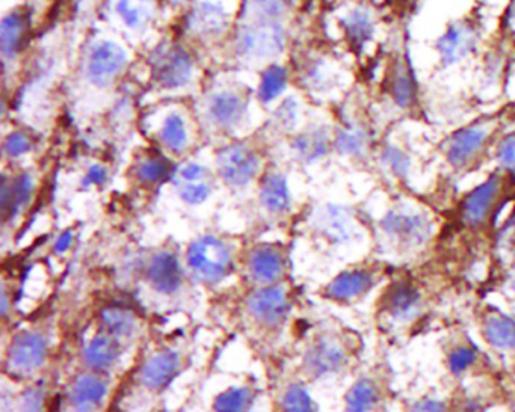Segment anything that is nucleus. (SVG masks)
I'll return each mask as SVG.
<instances>
[{
	"label": "nucleus",
	"mask_w": 515,
	"mask_h": 412,
	"mask_svg": "<svg viewBox=\"0 0 515 412\" xmlns=\"http://www.w3.org/2000/svg\"><path fill=\"white\" fill-rule=\"evenodd\" d=\"M106 393L108 385L100 376L94 373L81 375L71 385V408L75 409V412H94L102 405Z\"/></svg>",
	"instance_id": "b1692460"
},
{
	"label": "nucleus",
	"mask_w": 515,
	"mask_h": 412,
	"mask_svg": "<svg viewBox=\"0 0 515 412\" xmlns=\"http://www.w3.org/2000/svg\"><path fill=\"white\" fill-rule=\"evenodd\" d=\"M186 262L197 280L215 284L223 281L232 271V251L224 240L207 234L191 243Z\"/></svg>",
	"instance_id": "7ed1b4c3"
},
{
	"label": "nucleus",
	"mask_w": 515,
	"mask_h": 412,
	"mask_svg": "<svg viewBox=\"0 0 515 412\" xmlns=\"http://www.w3.org/2000/svg\"><path fill=\"white\" fill-rule=\"evenodd\" d=\"M512 114L515 115V103H514V105H512Z\"/></svg>",
	"instance_id": "13d9d810"
},
{
	"label": "nucleus",
	"mask_w": 515,
	"mask_h": 412,
	"mask_svg": "<svg viewBox=\"0 0 515 412\" xmlns=\"http://www.w3.org/2000/svg\"><path fill=\"white\" fill-rule=\"evenodd\" d=\"M275 120H277L278 126L283 129L289 130L295 126L298 120V103L297 100L286 99L281 103L280 108L275 111Z\"/></svg>",
	"instance_id": "49530a36"
},
{
	"label": "nucleus",
	"mask_w": 515,
	"mask_h": 412,
	"mask_svg": "<svg viewBox=\"0 0 515 412\" xmlns=\"http://www.w3.org/2000/svg\"><path fill=\"white\" fill-rule=\"evenodd\" d=\"M248 269L254 280L266 286H272L283 277V254L272 245L257 246L248 260Z\"/></svg>",
	"instance_id": "5701e85b"
},
{
	"label": "nucleus",
	"mask_w": 515,
	"mask_h": 412,
	"mask_svg": "<svg viewBox=\"0 0 515 412\" xmlns=\"http://www.w3.org/2000/svg\"><path fill=\"white\" fill-rule=\"evenodd\" d=\"M349 363L348 346L331 334L316 337L303 358L307 375L315 379L328 378L342 372Z\"/></svg>",
	"instance_id": "0eeeda50"
},
{
	"label": "nucleus",
	"mask_w": 515,
	"mask_h": 412,
	"mask_svg": "<svg viewBox=\"0 0 515 412\" xmlns=\"http://www.w3.org/2000/svg\"><path fill=\"white\" fill-rule=\"evenodd\" d=\"M407 412H454L452 406L445 400L437 397L425 396L414 400L407 408Z\"/></svg>",
	"instance_id": "de8ad7c7"
},
{
	"label": "nucleus",
	"mask_w": 515,
	"mask_h": 412,
	"mask_svg": "<svg viewBox=\"0 0 515 412\" xmlns=\"http://www.w3.org/2000/svg\"><path fill=\"white\" fill-rule=\"evenodd\" d=\"M218 174L232 188L247 186L259 173V156L244 144H232L219 151L216 157Z\"/></svg>",
	"instance_id": "1a4fd4ad"
},
{
	"label": "nucleus",
	"mask_w": 515,
	"mask_h": 412,
	"mask_svg": "<svg viewBox=\"0 0 515 412\" xmlns=\"http://www.w3.org/2000/svg\"><path fill=\"white\" fill-rule=\"evenodd\" d=\"M496 246L503 256L508 257L509 263L515 262V210L500 227L496 236Z\"/></svg>",
	"instance_id": "37998d69"
},
{
	"label": "nucleus",
	"mask_w": 515,
	"mask_h": 412,
	"mask_svg": "<svg viewBox=\"0 0 515 412\" xmlns=\"http://www.w3.org/2000/svg\"><path fill=\"white\" fill-rule=\"evenodd\" d=\"M343 34H345L346 43L349 47L360 52L367 44L374 40L375 32H377V23H375L374 14L369 8L357 7L349 11L342 22Z\"/></svg>",
	"instance_id": "4be33fe9"
},
{
	"label": "nucleus",
	"mask_w": 515,
	"mask_h": 412,
	"mask_svg": "<svg viewBox=\"0 0 515 412\" xmlns=\"http://www.w3.org/2000/svg\"><path fill=\"white\" fill-rule=\"evenodd\" d=\"M371 144V132L358 121H348L339 127L333 141L337 153L352 159H364L371 150Z\"/></svg>",
	"instance_id": "cd10ccee"
},
{
	"label": "nucleus",
	"mask_w": 515,
	"mask_h": 412,
	"mask_svg": "<svg viewBox=\"0 0 515 412\" xmlns=\"http://www.w3.org/2000/svg\"><path fill=\"white\" fill-rule=\"evenodd\" d=\"M387 90L398 108L408 111L419 102V84L407 55L393 58L387 74Z\"/></svg>",
	"instance_id": "ddd939ff"
},
{
	"label": "nucleus",
	"mask_w": 515,
	"mask_h": 412,
	"mask_svg": "<svg viewBox=\"0 0 515 412\" xmlns=\"http://www.w3.org/2000/svg\"><path fill=\"white\" fill-rule=\"evenodd\" d=\"M383 385L377 378L363 376L345 394L346 412H377L383 403Z\"/></svg>",
	"instance_id": "a878e982"
},
{
	"label": "nucleus",
	"mask_w": 515,
	"mask_h": 412,
	"mask_svg": "<svg viewBox=\"0 0 515 412\" xmlns=\"http://www.w3.org/2000/svg\"><path fill=\"white\" fill-rule=\"evenodd\" d=\"M108 182V171L103 168L102 165H93L88 170L87 176L82 180V186L84 188H90V186H103Z\"/></svg>",
	"instance_id": "8fccbe9b"
},
{
	"label": "nucleus",
	"mask_w": 515,
	"mask_h": 412,
	"mask_svg": "<svg viewBox=\"0 0 515 412\" xmlns=\"http://www.w3.org/2000/svg\"><path fill=\"white\" fill-rule=\"evenodd\" d=\"M380 228L390 246L402 254L423 250L435 231L434 221L428 213L404 204L387 210L380 219Z\"/></svg>",
	"instance_id": "f257e3e1"
},
{
	"label": "nucleus",
	"mask_w": 515,
	"mask_h": 412,
	"mask_svg": "<svg viewBox=\"0 0 515 412\" xmlns=\"http://www.w3.org/2000/svg\"><path fill=\"white\" fill-rule=\"evenodd\" d=\"M115 11H117L120 19L123 20L124 25L130 29L141 28L147 19V13L144 8L139 5L133 4V0H118L115 5Z\"/></svg>",
	"instance_id": "c03bdc74"
},
{
	"label": "nucleus",
	"mask_w": 515,
	"mask_h": 412,
	"mask_svg": "<svg viewBox=\"0 0 515 412\" xmlns=\"http://www.w3.org/2000/svg\"><path fill=\"white\" fill-rule=\"evenodd\" d=\"M481 352L473 343H457L449 349L446 355V366L455 378L467 375L478 366Z\"/></svg>",
	"instance_id": "72a5a7b5"
},
{
	"label": "nucleus",
	"mask_w": 515,
	"mask_h": 412,
	"mask_svg": "<svg viewBox=\"0 0 515 412\" xmlns=\"http://www.w3.org/2000/svg\"><path fill=\"white\" fill-rule=\"evenodd\" d=\"M509 192V177L491 174L484 182L467 192L460 203V219L470 230H484L502 209Z\"/></svg>",
	"instance_id": "f03ea898"
},
{
	"label": "nucleus",
	"mask_w": 515,
	"mask_h": 412,
	"mask_svg": "<svg viewBox=\"0 0 515 412\" xmlns=\"http://www.w3.org/2000/svg\"><path fill=\"white\" fill-rule=\"evenodd\" d=\"M316 227L325 240L333 245H345L357 237L358 225L354 216L342 206L324 207L316 218Z\"/></svg>",
	"instance_id": "f3484780"
},
{
	"label": "nucleus",
	"mask_w": 515,
	"mask_h": 412,
	"mask_svg": "<svg viewBox=\"0 0 515 412\" xmlns=\"http://www.w3.org/2000/svg\"><path fill=\"white\" fill-rule=\"evenodd\" d=\"M478 46V31L469 22H454L435 43L441 64L445 67L460 64L469 58Z\"/></svg>",
	"instance_id": "f8f14e48"
},
{
	"label": "nucleus",
	"mask_w": 515,
	"mask_h": 412,
	"mask_svg": "<svg viewBox=\"0 0 515 412\" xmlns=\"http://www.w3.org/2000/svg\"><path fill=\"white\" fill-rule=\"evenodd\" d=\"M490 123H473L461 127L446 145L445 157L454 170L466 171L482 162L494 138Z\"/></svg>",
	"instance_id": "20e7f679"
},
{
	"label": "nucleus",
	"mask_w": 515,
	"mask_h": 412,
	"mask_svg": "<svg viewBox=\"0 0 515 412\" xmlns=\"http://www.w3.org/2000/svg\"><path fill=\"white\" fill-rule=\"evenodd\" d=\"M174 185L180 200L191 206L203 204L212 194V176L200 163H189L182 168L174 180Z\"/></svg>",
	"instance_id": "a211bd4d"
},
{
	"label": "nucleus",
	"mask_w": 515,
	"mask_h": 412,
	"mask_svg": "<svg viewBox=\"0 0 515 412\" xmlns=\"http://www.w3.org/2000/svg\"><path fill=\"white\" fill-rule=\"evenodd\" d=\"M31 17L28 11L16 10L4 17L0 25V47L5 59H14L28 41Z\"/></svg>",
	"instance_id": "aec40b11"
},
{
	"label": "nucleus",
	"mask_w": 515,
	"mask_h": 412,
	"mask_svg": "<svg viewBox=\"0 0 515 412\" xmlns=\"http://www.w3.org/2000/svg\"><path fill=\"white\" fill-rule=\"evenodd\" d=\"M290 0H251V8L257 20L278 22L287 13Z\"/></svg>",
	"instance_id": "79ce46f5"
},
{
	"label": "nucleus",
	"mask_w": 515,
	"mask_h": 412,
	"mask_svg": "<svg viewBox=\"0 0 515 412\" xmlns=\"http://www.w3.org/2000/svg\"><path fill=\"white\" fill-rule=\"evenodd\" d=\"M7 310H8V299H7V292H5V289L2 290V316H7Z\"/></svg>",
	"instance_id": "864d4df0"
},
{
	"label": "nucleus",
	"mask_w": 515,
	"mask_h": 412,
	"mask_svg": "<svg viewBox=\"0 0 515 412\" xmlns=\"http://www.w3.org/2000/svg\"><path fill=\"white\" fill-rule=\"evenodd\" d=\"M260 203L271 213H284L290 209L289 185L283 174L271 173L260 183Z\"/></svg>",
	"instance_id": "7c9ffc66"
},
{
	"label": "nucleus",
	"mask_w": 515,
	"mask_h": 412,
	"mask_svg": "<svg viewBox=\"0 0 515 412\" xmlns=\"http://www.w3.org/2000/svg\"><path fill=\"white\" fill-rule=\"evenodd\" d=\"M286 46V32L278 22L256 20L244 26L236 37V49L247 58L266 59L280 55Z\"/></svg>",
	"instance_id": "39448f33"
},
{
	"label": "nucleus",
	"mask_w": 515,
	"mask_h": 412,
	"mask_svg": "<svg viewBox=\"0 0 515 412\" xmlns=\"http://www.w3.org/2000/svg\"><path fill=\"white\" fill-rule=\"evenodd\" d=\"M32 147H34L32 139L23 132L10 133L4 142L5 153L10 157H20L23 154H28Z\"/></svg>",
	"instance_id": "a18cd8bd"
},
{
	"label": "nucleus",
	"mask_w": 515,
	"mask_h": 412,
	"mask_svg": "<svg viewBox=\"0 0 515 412\" xmlns=\"http://www.w3.org/2000/svg\"><path fill=\"white\" fill-rule=\"evenodd\" d=\"M253 403V391L247 387H233L216 396L213 409L216 412H248Z\"/></svg>",
	"instance_id": "c9c22d12"
},
{
	"label": "nucleus",
	"mask_w": 515,
	"mask_h": 412,
	"mask_svg": "<svg viewBox=\"0 0 515 412\" xmlns=\"http://www.w3.org/2000/svg\"><path fill=\"white\" fill-rule=\"evenodd\" d=\"M503 290H505L506 296L515 301V262L509 263L508 269H506L505 277H503Z\"/></svg>",
	"instance_id": "3c124183"
},
{
	"label": "nucleus",
	"mask_w": 515,
	"mask_h": 412,
	"mask_svg": "<svg viewBox=\"0 0 515 412\" xmlns=\"http://www.w3.org/2000/svg\"><path fill=\"white\" fill-rule=\"evenodd\" d=\"M47 340L40 333H20L8 348V364L14 372L32 373L47 360Z\"/></svg>",
	"instance_id": "4468645a"
},
{
	"label": "nucleus",
	"mask_w": 515,
	"mask_h": 412,
	"mask_svg": "<svg viewBox=\"0 0 515 412\" xmlns=\"http://www.w3.org/2000/svg\"><path fill=\"white\" fill-rule=\"evenodd\" d=\"M481 336L494 351L515 358V316L500 310H488L482 316Z\"/></svg>",
	"instance_id": "dca6fc26"
},
{
	"label": "nucleus",
	"mask_w": 515,
	"mask_h": 412,
	"mask_svg": "<svg viewBox=\"0 0 515 412\" xmlns=\"http://www.w3.org/2000/svg\"><path fill=\"white\" fill-rule=\"evenodd\" d=\"M127 62L129 59L123 47L112 41H102L93 47L88 58V80L96 87H109L126 70Z\"/></svg>",
	"instance_id": "9b49d317"
},
{
	"label": "nucleus",
	"mask_w": 515,
	"mask_h": 412,
	"mask_svg": "<svg viewBox=\"0 0 515 412\" xmlns=\"http://www.w3.org/2000/svg\"><path fill=\"white\" fill-rule=\"evenodd\" d=\"M161 139L165 147L173 153H182L188 147V132L185 121L179 114H170L165 118L161 130Z\"/></svg>",
	"instance_id": "4c0bfd02"
},
{
	"label": "nucleus",
	"mask_w": 515,
	"mask_h": 412,
	"mask_svg": "<svg viewBox=\"0 0 515 412\" xmlns=\"http://www.w3.org/2000/svg\"><path fill=\"white\" fill-rule=\"evenodd\" d=\"M136 179L144 185H159L170 179L171 165L165 157L147 156L136 167Z\"/></svg>",
	"instance_id": "f704fd0d"
},
{
	"label": "nucleus",
	"mask_w": 515,
	"mask_h": 412,
	"mask_svg": "<svg viewBox=\"0 0 515 412\" xmlns=\"http://www.w3.org/2000/svg\"><path fill=\"white\" fill-rule=\"evenodd\" d=\"M509 408H511V412H515V387L512 390L511 396H509Z\"/></svg>",
	"instance_id": "5fc2aeb1"
},
{
	"label": "nucleus",
	"mask_w": 515,
	"mask_h": 412,
	"mask_svg": "<svg viewBox=\"0 0 515 412\" xmlns=\"http://www.w3.org/2000/svg\"><path fill=\"white\" fill-rule=\"evenodd\" d=\"M331 145H333V141H331L327 127L316 126L295 136L292 141V150L300 162L310 165V163L324 159L330 153Z\"/></svg>",
	"instance_id": "bb28decb"
},
{
	"label": "nucleus",
	"mask_w": 515,
	"mask_h": 412,
	"mask_svg": "<svg viewBox=\"0 0 515 412\" xmlns=\"http://www.w3.org/2000/svg\"><path fill=\"white\" fill-rule=\"evenodd\" d=\"M248 310L263 325L278 326L287 319L289 299L281 287L265 286L250 296Z\"/></svg>",
	"instance_id": "2eb2a0df"
},
{
	"label": "nucleus",
	"mask_w": 515,
	"mask_h": 412,
	"mask_svg": "<svg viewBox=\"0 0 515 412\" xmlns=\"http://www.w3.org/2000/svg\"><path fill=\"white\" fill-rule=\"evenodd\" d=\"M153 79L164 90L185 87L194 73V62L183 47L170 46L153 59Z\"/></svg>",
	"instance_id": "9d476101"
},
{
	"label": "nucleus",
	"mask_w": 515,
	"mask_h": 412,
	"mask_svg": "<svg viewBox=\"0 0 515 412\" xmlns=\"http://www.w3.org/2000/svg\"><path fill=\"white\" fill-rule=\"evenodd\" d=\"M73 231H64L61 236L56 239L55 242V253L56 254H64L70 250L71 243H73Z\"/></svg>",
	"instance_id": "603ef678"
},
{
	"label": "nucleus",
	"mask_w": 515,
	"mask_h": 412,
	"mask_svg": "<svg viewBox=\"0 0 515 412\" xmlns=\"http://www.w3.org/2000/svg\"><path fill=\"white\" fill-rule=\"evenodd\" d=\"M147 278L156 292L171 295L182 286V269L179 260L168 251L156 254L147 266Z\"/></svg>",
	"instance_id": "412c9836"
},
{
	"label": "nucleus",
	"mask_w": 515,
	"mask_h": 412,
	"mask_svg": "<svg viewBox=\"0 0 515 412\" xmlns=\"http://www.w3.org/2000/svg\"><path fill=\"white\" fill-rule=\"evenodd\" d=\"M380 159L383 167L396 179L405 180L410 176L411 165H413L410 154L398 145H384Z\"/></svg>",
	"instance_id": "e433bc0d"
},
{
	"label": "nucleus",
	"mask_w": 515,
	"mask_h": 412,
	"mask_svg": "<svg viewBox=\"0 0 515 412\" xmlns=\"http://www.w3.org/2000/svg\"><path fill=\"white\" fill-rule=\"evenodd\" d=\"M509 14H511V19L515 22V0L511 2V8H509Z\"/></svg>",
	"instance_id": "6e6d98bb"
},
{
	"label": "nucleus",
	"mask_w": 515,
	"mask_h": 412,
	"mask_svg": "<svg viewBox=\"0 0 515 412\" xmlns=\"http://www.w3.org/2000/svg\"><path fill=\"white\" fill-rule=\"evenodd\" d=\"M141 4H149V2H152V0H139Z\"/></svg>",
	"instance_id": "4d7b16f0"
},
{
	"label": "nucleus",
	"mask_w": 515,
	"mask_h": 412,
	"mask_svg": "<svg viewBox=\"0 0 515 412\" xmlns=\"http://www.w3.org/2000/svg\"><path fill=\"white\" fill-rule=\"evenodd\" d=\"M43 391L34 388L23 396L22 412H43Z\"/></svg>",
	"instance_id": "09e8293b"
},
{
	"label": "nucleus",
	"mask_w": 515,
	"mask_h": 412,
	"mask_svg": "<svg viewBox=\"0 0 515 412\" xmlns=\"http://www.w3.org/2000/svg\"><path fill=\"white\" fill-rule=\"evenodd\" d=\"M120 358V345L115 337L99 334L88 342L84 360L96 372H106L115 366Z\"/></svg>",
	"instance_id": "c756f323"
},
{
	"label": "nucleus",
	"mask_w": 515,
	"mask_h": 412,
	"mask_svg": "<svg viewBox=\"0 0 515 412\" xmlns=\"http://www.w3.org/2000/svg\"><path fill=\"white\" fill-rule=\"evenodd\" d=\"M381 271L369 266L346 269L325 287L324 296L337 304H351L369 295L380 283Z\"/></svg>",
	"instance_id": "6e6552de"
},
{
	"label": "nucleus",
	"mask_w": 515,
	"mask_h": 412,
	"mask_svg": "<svg viewBox=\"0 0 515 412\" xmlns=\"http://www.w3.org/2000/svg\"><path fill=\"white\" fill-rule=\"evenodd\" d=\"M34 194V180L29 174L23 173L8 182L4 179L0 192V210L4 221H11L23 212Z\"/></svg>",
	"instance_id": "393cba45"
},
{
	"label": "nucleus",
	"mask_w": 515,
	"mask_h": 412,
	"mask_svg": "<svg viewBox=\"0 0 515 412\" xmlns=\"http://www.w3.org/2000/svg\"><path fill=\"white\" fill-rule=\"evenodd\" d=\"M425 308V295L413 281H395L381 295V311L398 325H410L422 316Z\"/></svg>",
	"instance_id": "423d86ee"
},
{
	"label": "nucleus",
	"mask_w": 515,
	"mask_h": 412,
	"mask_svg": "<svg viewBox=\"0 0 515 412\" xmlns=\"http://www.w3.org/2000/svg\"><path fill=\"white\" fill-rule=\"evenodd\" d=\"M100 322H102L105 333L115 339H124L135 333L136 319L132 311L123 307H106L100 313Z\"/></svg>",
	"instance_id": "473e14b6"
},
{
	"label": "nucleus",
	"mask_w": 515,
	"mask_h": 412,
	"mask_svg": "<svg viewBox=\"0 0 515 412\" xmlns=\"http://www.w3.org/2000/svg\"><path fill=\"white\" fill-rule=\"evenodd\" d=\"M496 160L502 173L515 179V132L508 133L497 142Z\"/></svg>",
	"instance_id": "a19ab883"
},
{
	"label": "nucleus",
	"mask_w": 515,
	"mask_h": 412,
	"mask_svg": "<svg viewBox=\"0 0 515 412\" xmlns=\"http://www.w3.org/2000/svg\"><path fill=\"white\" fill-rule=\"evenodd\" d=\"M189 26H191L192 31L200 35L221 34L227 26V13L221 5L201 2L192 11Z\"/></svg>",
	"instance_id": "2f4dec72"
},
{
	"label": "nucleus",
	"mask_w": 515,
	"mask_h": 412,
	"mask_svg": "<svg viewBox=\"0 0 515 412\" xmlns=\"http://www.w3.org/2000/svg\"><path fill=\"white\" fill-rule=\"evenodd\" d=\"M287 87V71L281 65H271L260 80L259 99L271 103L283 94Z\"/></svg>",
	"instance_id": "58836bf2"
},
{
	"label": "nucleus",
	"mask_w": 515,
	"mask_h": 412,
	"mask_svg": "<svg viewBox=\"0 0 515 412\" xmlns=\"http://www.w3.org/2000/svg\"><path fill=\"white\" fill-rule=\"evenodd\" d=\"M247 112V105L238 94L223 91L210 99L209 117L213 123L223 129H233L241 123Z\"/></svg>",
	"instance_id": "c85d7f7f"
},
{
	"label": "nucleus",
	"mask_w": 515,
	"mask_h": 412,
	"mask_svg": "<svg viewBox=\"0 0 515 412\" xmlns=\"http://www.w3.org/2000/svg\"><path fill=\"white\" fill-rule=\"evenodd\" d=\"M281 406H283V412H316L312 396L300 384H293L287 388L281 400Z\"/></svg>",
	"instance_id": "ea45409f"
},
{
	"label": "nucleus",
	"mask_w": 515,
	"mask_h": 412,
	"mask_svg": "<svg viewBox=\"0 0 515 412\" xmlns=\"http://www.w3.org/2000/svg\"><path fill=\"white\" fill-rule=\"evenodd\" d=\"M180 355L174 351H162L145 361L139 379L150 391H161L179 375Z\"/></svg>",
	"instance_id": "6ab92c4d"
}]
</instances>
